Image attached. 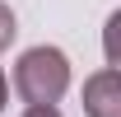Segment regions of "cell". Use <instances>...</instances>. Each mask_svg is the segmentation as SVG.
Returning a JSON list of instances; mask_svg holds the SVG:
<instances>
[{
    "label": "cell",
    "instance_id": "cell-1",
    "mask_svg": "<svg viewBox=\"0 0 121 117\" xmlns=\"http://www.w3.org/2000/svg\"><path fill=\"white\" fill-rule=\"evenodd\" d=\"M14 89L28 108H56L70 89V61L60 47H28L14 61Z\"/></svg>",
    "mask_w": 121,
    "mask_h": 117
},
{
    "label": "cell",
    "instance_id": "cell-2",
    "mask_svg": "<svg viewBox=\"0 0 121 117\" xmlns=\"http://www.w3.org/2000/svg\"><path fill=\"white\" fill-rule=\"evenodd\" d=\"M84 112L89 117H121V80L112 66H103L84 84Z\"/></svg>",
    "mask_w": 121,
    "mask_h": 117
},
{
    "label": "cell",
    "instance_id": "cell-3",
    "mask_svg": "<svg viewBox=\"0 0 121 117\" xmlns=\"http://www.w3.org/2000/svg\"><path fill=\"white\" fill-rule=\"evenodd\" d=\"M14 14H9V5H0V52H5V47H9V42H14Z\"/></svg>",
    "mask_w": 121,
    "mask_h": 117
},
{
    "label": "cell",
    "instance_id": "cell-4",
    "mask_svg": "<svg viewBox=\"0 0 121 117\" xmlns=\"http://www.w3.org/2000/svg\"><path fill=\"white\" fill-rule=\"evenodd\" d=\"M23 117H60V112H56V108H28Z\"/></svg>",
    "mask_w": 121,
    "mask_h": 117
},
{
    "label": "cell",
    "instance_id": "cell-5",
    "mask_svg": "<svg viewBox=\"0 0 121 117\" xmlns=\"http://www.w3.org/2000/svg\"><path fill=\"white\" fill-rule=\"evenodd\" d=\"M5 94H9V84H5V70H0V112H5Z\"/></svg>",
    "mask_w": 121,
    "mask_h": 117
}]
</instances>
